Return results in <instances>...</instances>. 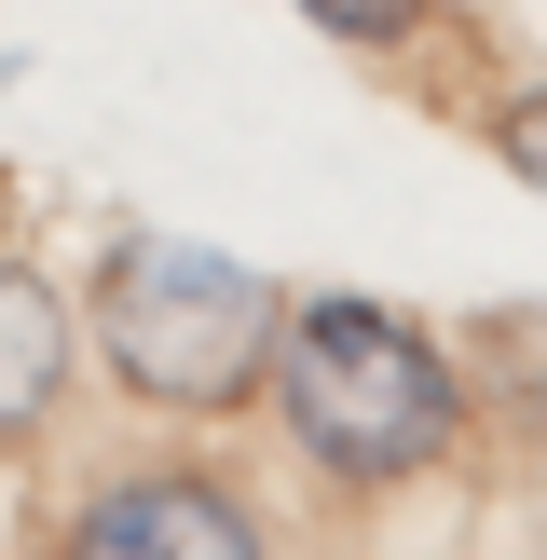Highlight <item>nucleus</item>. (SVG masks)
Segmentation results:
<instances>
[{"mask_svg": "<svg viewBox=\"0 0 547 560\" xmlns=\"http://www.w3.org/2000/svg\"><path fill=\"white\" fill-rule=\"evenodd\" d=\"M492 151H507L520 178L547 191V82H534V96H507V124H492Z\"/></svg>", "mask_w": 547, "mask_h": 560, "instance_id": "nucleus-6", "label": "nucleus"}, {"mask_svg": "<svg viewBox=\"0 0 547 560\" xmlns=\"http://www.w3.org/2000/svg\"><path fill=\"white\" fill-rule=\"evenodd\" d=\"M301 14H315L328 42H410V27H424V0H301Z\"/></svg>", "mask_w": 547, "mask_h": 560, "instance_id": "nucleus-5", "label": "nucleus"}, {"mask_svg": "<svg viewBox=\"0 0 547 560\" xmlns=\"http://www.w3.org/2000/svg\"><path fill=\"white\" fill-rule=\"evenodd\" d=\"M96 560H151V547H191V560H246L260 547V520L233 506V492H206V479H124V492H96V506L69 520Z\"/></svg>", "mask_w": 547, "mask_h": 560, "instance_id": "nucleus-3", "label": "nucleus"}, {"mask_svg": "<svg viewBox=\"0 0 547 560\" xmlns=\"http://www.w3.org/2000/svg\"><path fill=\"white\" fill-rule=\"evenodd\" d=\"M274 410H288V438H301L315 479L383 492V479H424V465L452 452L465 383H452V355L410 315H383V301H356V288H315L274 328Z\"/></svg>", "mask_w": 547, "mask_h": 560, "instance_id": "nucleus-1", "label": "nucleus"}, {"mask_svg": "<svg viewBox=\"0 0 547 560\" xmlns=\"http://www.w3.org/2000/svg\"><path fill=\"white\" fill-rule=\"evenodd\" d=\"M69 355H82V315L55 301L42 260L0 246V438H27L55 397H69Z\"/></svg>", "mask_w": 547, "mask_h": 560, "instance_id": "nucleus-4", "label": "nucleus"}, {"mask_svg": "<svg viewBox=\"0 0 547 560\" xmlns=\"http://www.w3.org/2000/svg\"><path fill=\"white\" fill-rule=\"evenodd\" d=\"M274 328H288L274 273L219 260V246H191V233H124L96 260L82 342H96L109 383L151 397V410H233L246 383H274Z\"/></svg>", "mask_w": 547, "mask_h": 560, "instance_id": "nucleus-2", "label": "nucleus"}]
</instances>
